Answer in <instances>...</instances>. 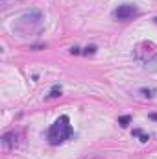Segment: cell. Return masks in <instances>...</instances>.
Masks as SVG:
<instances>
[{
  "mask_svg": "<svg viewBox=\"0 0 157 159\" xmlns=\"http://www.w3.org/2000/svg\"><path fill=\"white\" fill-rule=\"evenodd\" d=\"M70 135H72L70 120H69L67 115H63V117H59V119L50 126V129H48V143H50V144H61V143H65Z\"/></svg>",
  "mask_w": 157,
  "mask_h": 159,
  "instance_id": "1",
  "label": "cell"
},
{
  "mask_svg": "<svg viewBox=\"0 0 157 159\" xmlns=\"http://www.w3.org/2000/svg\"><path fill=\"white\" fill-rule=\"evenodd\" d=\"M41 22H43V15H41L39 11H30V13H24L20 19H19V22H17V30L20 32V34H32L34 30H37L41 28Z\"/></svg>",
  "mask_w": 157,
  "mask_h": 159,
  "instance_id": "2",
  "label": "cell"
},
{
  "mask_svg": "<svg viewBox=\"0 0 157 159\" xmlns=\"http://www.w3.org/2000/svg\"><path fill=\"white\" fill-rule=\"evenodd\" d=\"M137 13H139V9H137L135 4H122V6H118L117 9L113 11V15H115L117 20H129Z\"/></svg>",
  "mask_w": 157,
  "mask_h": 159,
  "instance_id": "3",
  "label": "cell"
},
{
  "mask_svg": "<svg viewBox=\"0 0 157 159\" xmlns=\"http://www.w3.org/2000/svg\"><path fill=\"white\" fill-rule=\"evenodd\" d=\"M19 143H20V135H19L17 131H9V133H6V135L2 137V146H4V150H13L15 146H19Z\"/></svg>",
  "mask_w": 157,
  "mask_h": 159,
  "instance_id": "4",
  "label": "cell"
},
{
  "mask_svg": "<svg viewBox=\"0 0 157 159\" xmlns=\"http://www.w3.org/2000/svg\"><path fill=\"white\" fill-rule=\"evenodd\" d=\"M50 96H52V98L61 96V87H59V85H54V87H52V91H50Z\"/></svg>",
  "mask_w": 157,
  "mask_h": 159,
  "instance_id": "5",
  "label": "cell"
},
{
  "mask_svg": "<svg viewBox=\"0 0 157 159\" xmlns=\"http://www.w3.org/2000/svg\"><path fill=\"white\" fill-rule=\"evenodd\" d=\"M154 89H141V94L144 96V98H154Z\"/></svg>",
  "mask_w": 157,
  "mask_h": 159,
  "instance_id": "6",
  "label": "cell"
},
{
  "mask_svg": "<svg viewBox=\"0 0 157 159\" xmlns=\"http://www.w3.org/2000/svg\"><path fill=\"white\" fill-rule=\"evenodd\" d=\"M129 120H131V117H129V115H124V117H120V119H118V124L126 128V126L129 124Z\"/></svg>",
  "mask_w": 157,
  "mask_h": 159,
  "instance_id": "7",
  "label": "cell"
},
{
  "mask_svg": "<svg viewBox=\"0 0 157 159\" xmlns=\"http://www.w3.org/2000/svg\"><path fill=\"white\" fill-rule=\"evenodd\" d=\"M94 52H96V46H87L83 54H85V56H89V54H94Z\"/></svg>",
  "mask_w": 157,
  "mask_h": 159,
  "instance_id": "8",
  "label": "cell"
},
{
  "mask_svg": "<svg viewBox=\"0 0 157 159\" xmlns=\"http://www.w3.org/2000/svg\"><path fill=\"white\" fill-rule=\"evenodd\" d=\"M70 54H79V48H76V46H74V48H70Z\"/></svg>",
  "mask_w": 157,
  "mask_h": 159,
  "instance_id": "9",
  "label": "cell"
},
{
  "mask_svg": "<svg viewBox=\"0 0 157 159\" xmlns=\"http://www.w3.org/2000/svg\"><path fill=\"white\" fill-rule=\"evenodd\" d=\"M150 119H152V120H155V122H157V113H152V115H150Z\"/></svg>",
  "mask_w": 157,
  "mask_h": 159,
  "instance_id": "10",
  "label": "cell"
}]
</instances>
